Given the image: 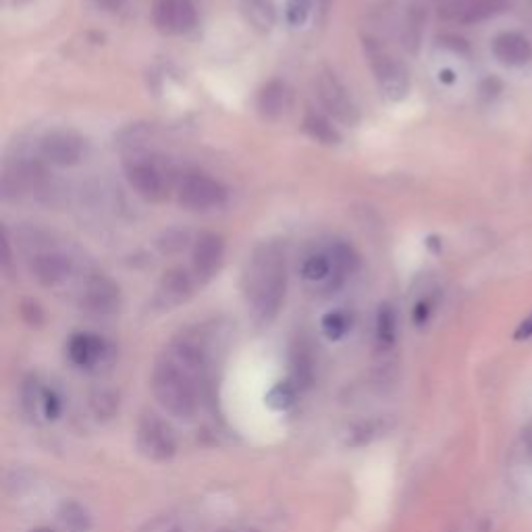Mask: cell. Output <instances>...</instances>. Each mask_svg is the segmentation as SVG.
I'll list each match as a JSON object with an SVG mask.
<instances>
[{
  "mask_svg": "<svg viewBox=\"0 0 532 532\" xmlns=\"http://www.w3.org/2000/svg\"><path fill=\"white\" fill-rule=\"evenodd\" d=\"M208 358L202 343L194 337L173 341L158 358L152 372V391L171 416L192 418L206 391Z\"/></svg>",
  "mask_w": 532,
  "mask_h": 532,
  "instance_id": "1",
  "label": "cell"
},
{
  "mask_svg": "<svg viewBox=\"0 0 532 532\" xmlns=\"http://www.w3.org/2000/svg\"><path fill=\"white\" fill-rule=\"evenodd\" d=\"M244 298L252 318L260 325L275 321L287 289V256L279 242L258 244L244 269Z\"/></svg>",
  "mask_w": 532,
  "mask_h": 532,
  "instance_id": "2",
  "label": "cell"
},
{
  "mask_svg": "<svg viewBox=\"0 0 532 532\" xmlns=\"http://www.w3.org/2000/svg\"><path fill=\"white\" fill-rule=\"evenodd\" d=\"M364 46H366L368 63L372 67V73H375V79H377L381 92L391 102L404 100L410 92L408 67L399 59H395L393 55H389V52L375 40H368Z\"/></svg>",
  "mask_w": 532,
  "mask_h": 532,
  "instance_id": "3",
  "label": "cell"
},
{
  "mask_svg": "<svg viewBox=\"0 0 532 532\" xmlns=\"http://www.w3.org/2000/svg\"><path fill=\"white\" fill-rule=\"evenodd\" d=\"M125 175L133 192L148 202H163L169 196L171 173L156 158H131L125 165Z\"/></svg>",
  "mask_w": 532,
  "mask_h": 532,
  "instance_id": "4",
  "label": "cell"
},
{
  "mask_svg": "<svg viewBox=\"0 0 532 532\" xmlns=\"http://www.w3.org/2000/svg\"><path fill=\"white\" fill-rule=\"evenodd\" d=\"M179 202L194 212L215 210L227 202V190L223 183L204 173H190L179 183Z\"/></svg>",
  "mask_w": 532,
  "mask_h": 532,
  "instance_id": "5",
  "label": "cell"
},
{
  "mask_svg": "<svg viewBox=\"0 0 532 532\" xmlns=\"http://www.w3.org/2000/svg\"><path fill=\"white\" fill-rule=\"evenodd\" d=\"M316 94L325 111L343 125H356L360 121V109L335 73L323 71L316 79Z\"/></svg>",
  "mask_w": 532,
  "mask_h": 532,
  "instance_id": "6",
  "label": "cell"
},
{
  "mask_svg": "<svg viewBox=\"0 0 532 532\" xmlns=\"http://www.w3.org/2000/svg\"><path fill=\"white\" fill-rule=\"evenodd\" d=\"M138 447L150 460L165 462L175 456L177 441L169 424L156 414H144L138 422Z\"/></svg>",
  "mask_w": 532,
  "mask_h": 532,
  "instance_id": "7",
  "label": "cell"
},
{
  "mask_svg": "<svg viewBox=\"0 0 532 532\" xmlns=\"http://www.w3.org/2000/svg\"><path fill=\"white\" fill-rule=\"evenodd\" d=\"M198 11L192 0H158L154 7V25L167 36H181L194 30Z\"/></svg>",
  "mask_w": 532,
  "mask_h": 532,
  "instance_id": "8",
  "label": "cell"
},
{
  "mask_svg": "<svg viewBox=\"0 0 532 532\" xmlns=\"http://www.w3.org/2000/svg\"><path fill=\"white\" fill-rule=\"evenodd\" d=\"M40 152L50 165L75 167L84 161L86 142L71 131H52L42 140Z\"/></svg>",
  "mask_w": 532,
  "mask_h": 532,
  "instance_id": "9",
  "label": "cell"
},
{
  "mask_svg": "<svg viewBox=\"0 0 532 532\" xmlns=\"http://www.w3.org/2000/svg\"><path fill=\"white\" fill-rule=\"evenodd\" d=\"M121 304V294H119V287L104 275H92L88 277L84 291H82V308L98 314V316H106V314H113L119 310Z\"/></svg>",
  "mask_w": 532,
  "mask_h": 532,
  "instance_id": "10",
  "label": "cell"
},
{
  "mask_svg": "<svg viewBox=\"0 0 532 532\" xmlns=\"http://www.w3.org/2000/svg\"><path fill=\"white\" fill-rule=\"evenodd\" d=\"M225 242L217 233H202L194 246V275L200 283L210 281L221 271Z\"/></svg>",
  "mask_w": 532,
  "mask_h": 532,
  "instance_id": "11",
  "label": "cell"
},
{
  "mask_svg": "<svg viewBox=\"0 0 532 532\" xmlns=\"http://www.w3.org/2000/svg\"><path fill=\"white\" fill-rule=\"evenodd\" d=\"M510 9V0H454L443 7L441 15L456 23H481Z\"/></svg>",
  "mask_w": 532,
  "mask_h": 532,
  "instance_id": "12",
  "label": "cell"
},
{
  "mask_svg": "<svg viewBox=\"0 0 532 532\" xmlns=\"http://www.w3.org/2000/svg\"><path fill=\"white\" fill-rule=\"evenodd\" d=\"M75 271V262L69 254L63 252H40L32 260V273L44 287H59L71 279Z\"/></svg>",
  "mask_w": 532,
  "mask_h": 532,
  "instance_id": "13",
  "label": "cell"
},
{
  "mask_svg": "<svg viewBox=\"0 0 532 532\" xmlns=\"http://www.w3.org/2000/svg\"><path fill=\"white\" fill-rule=\"evenodd\" d=\"M111 348L106 339L94 335V333H77L67 343V356L77 368H96L100 366L106 356H109Z\"/></svg>",
  "mask_w": 532,
  "mask_h": 532,
  "instance_id": "14",
  "label": "cell"
},
{
  "mask_svg": "<svg viewBox=\"0 0 532 532\" xmlns=\"http://www.w3.org/2000/svg\"><path fill=\"white\" fill-rule=\"evenodd\" d=\"M23 406L34 418L42 420H55L63 408L61 395L52 387L42 385L40 381H32L30 385H25Z\"/></svg>",
  "mask_w": 532,
  "mask_h": 532,
  "instance_id": "15",
  "label": "cell"
},
{
  "mask_svg": "<svg viewBox=\"0 0 532 532\" xmlns=\"http://www.w3.org/2000/svg\"><path fill=\"white\" fill-rule=\"evenodd\" d=\"M493 55L505 67H524L532 61V42L518 32H503L493 40Z\"/></svg>",
  "mask_w": 532,
  "mask_h": 532,
  "instance_id": "16",
  "label": "cell"
},
{
  "mask_svg": "<svg viewBox=\"0 0 532 532\" xmlns=\"http://www.w3.org/2000/svg\"><path fill=\"white\" fill-rule=\"evenodd\" d=\"M289 106H291V90L287 88L285 82H279V79H273V82L266 84L258 94V111L266 119L283 117Z\"/></svg>",
  "mask_w": 532,
  "mask_h": 532,
  "instance_id": "17",
  "label": "cell"
},
{
  "mask_svg": "<svg viewBox=\"0 0 532 532\" xmlns=\"http://www.w3.org/2000/svg\"><path fill=\"white\" fill-rule=\"evenodd\" d=\"M192 294H194V281L190 273H185L183 269H173L165 273L161 287H158V300H161V304L167 308L185 302Z\"/></svg>",
  "mask_w": 532,
  "mask_h": 532,
  "instance_id": "18",
  "label": "cell"
},
{
  "mask_svg": "<svg viewBox=\"0 0 532 532\" xmlns=\"http://www.w3.org/2000/svg\"><path fill=\"white\" fill-rule=\"evenodd\" d=\"M239 9H242L246 23L258 34H269L275 28L277 11L273 0H242Z\"/></svg>",
  "mask_w": 532,
  "mask_h": 532,
  "instance_id": "19",
  "label": "cell"
},
{
  "mask_svg": "<svg viewBox=\"0 0 532 532\" xmlns=\"http://www.w3.org/2000/svg\"><path fill=\"white\" fill-rule=\"evenodd\" d=\"M331 262H333V271H335V277H333V289H337L345 277L352 275L356 271L358 266V254L352 250V246L343 244V242H337L331 252Z\"/></svg>",
  "mask_w": 532,
  "mask_h": 532,
  "instance_id": "20",
  "label": "cell"
},
{
  "mask_svg": "<svg viewBox=\"0 0 532 532\" xmlns=\"http://www.w3.org/2000/svg\"><path fill=\"white\" fill-rule=\"evenodd\" d=\"M304 129L312 140L321 142L325 146H337L341 142V136H339V131L335 129V125L323 115L308 113L304 119Z\"/></svg>",
  "mask_w": 532,
  "mask_h": 532,
  "instance_id": "21",
  "label": "cell"
},
{
  "mask_svg": "<svg viewBox=\"0 0 532 532\" xmlns=\"http://www.w3.org/2000/svg\"><path fill=\"white\" fill-rule=\"evenodd\" d=\"M302 277L310 283H327L333 289V262L329 254H314L302 264Z\"/></svg>",
  "mask_w": 532,
  "mask_h": 532,
  "instance_id": "22",
  "label": "cell"
},
{
  "mask_svg": "<svg viewBox=\"0 0 532 532\" xmlns=\"http://www.w3.org/2000/svg\"><path fill=\"white\" fill-rule=\"evenodd\" d=\"M395 333H397V318L395 312L389 304L381 306L379 316H377V341L381 348H389L395 341Z\"/></svg>",
  "mask_w": 532,
  "mask_h": 532,
  "instance_id": "23",
  "label": "cell"
},
{
  "mask_svg": "<svg viewBox=\"0 0 532 532\" xmlns=\"http://www.w3.org/2000/svg\"><path fill=\"white\" fill-rule=\"evenodd\" d=\"M312 9H314V0H289L285 7V19L289 25L300 28V25L308 21Z\"/></svg>",
  "mask_w": 532,
  "mask_h": 532,
  "instance_id": "24",
  "label": "cell"
},
{
  "mask_svg": "<svg viewBox=\"0 0 532 532\" xmlns=\"http://www.w3.org/2000/svg\"><path fill=\"white\" fill-rule=\"evenodd\" d=\"M323 331L329 339H339L350 331V318L343 312H329L323 318Z\"/></svg>",
  "mask_w": 532,
  "mask_h": 532,
  "instance_id": "25",
  "label": "cell"
},
{
  "mask_svg": "<svg viewBox=\"0 0 532 532\" xmlns=\"http://www.w3.org/2000/svg\"><path fill=\"white\" fill-rule=\"evenodd\" d=\"M431 312H433V304L429 300L418 302L416 308H414V323L416 325H424L431 318Z\"/></svg>",
  "mask_w": 532,
  "mask_h": 532,
  "instance_id": "26",
  "label": "cell"
},
{
  "mask_svg": "<svg viewBox=\"0 0 532 532\" xmlns=\"http://www.w3.org/2000/svg\"><path fill=\"white\" fill-rule=\"evenodd\" d=\"M514 337H516L518 341H522V339H530V337H532V312H530V314L524 318V321L520 323V327L516 329Z\"/></svg>",
  "mask_w": 532,
  "mask_h": 532,
  "instance_id": "27",
  "label": "cell"
},
{
  "mask_svg": "<svg viewBox=\"0 0 532 532\" xmlns=\"http://www.w3.org/2000/svg\"><path fill=\"white\" fill-rule=\"evenodd\" d=\"M96 7H100L102 11H109V13H115L123 7L125 0H94Z\"/></svg>",
  "mask_w": 532,
  "mask_h": 532,
  "instance_id": "28",
  "label": "cell"
},
{
  "mask_svg": "<svg viewBox=\"0 0 532 532\" xmlns=\"http://www.w3.org/2000/svg\"><path fill=\"white\" fill-rule=\"evenodd\" d=\"M223 532H252V530H242V528H233V530H223Z\"/></svg>",
  "mask_w": 532,
  "mask_h": 532,
  "instance_id": "29",
  "label": "cell"
},
{
  "mask_svg": "<svg viewBox=\"0 0 532 532\" xmlns=\"http://www.w3.org/2000/svg\"><path fill=\"white\" fill-rule=\"evenodd\" d=\"M32 532H55V530H50V528H36V530H32Z\"/></svg>",
  "mask_w": 532,
  "mask_h": 532,
  "instance_id": "30",
  "label": "cell"
},
{
  "mask_svg": "<svg viewBox=\"0 0 532 532\" xmlns=\"http://www.w3.org/2000/svg\"><path fill=\"white\" fill-rule=\"evenodd\" d=\"M17 3H25V0H17Z\"/></svg>",
  "mask_w": 532,
  "mask_h": 532,
  "instance_id": "31",
  "label": "cell"
}]
</instances>
